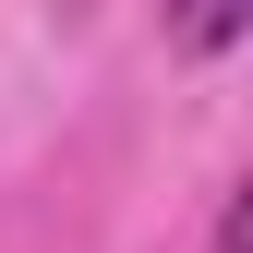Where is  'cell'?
<instances>
[{"mask_svg": "<svg viewBox=\"0 0 253 253\" xmlns=\"http://www.w3.org/2000/svg\"><path fill=\"white\" fill-rule=\"evenodd\" d=\"M241 24H253V0H169V48L181 60H229Z\"/></svg>", "mask_w": 253, "mask_h": 253, "instance_id": "1", "label": "cell"}, {"mask_svg": "<svg viewBox=\"0 0 253 253\" xmlns=\"http://www.w3.org/2000/svg\"><path fill=\"white\" fill-rule=\"evenodd\" d=\"M217 253H253V205H229V217H217Z\"/></svg>", "mask_w": 253, "mask_h": 253, "instance_id": "2", "label": "cell"}]
</instances>
